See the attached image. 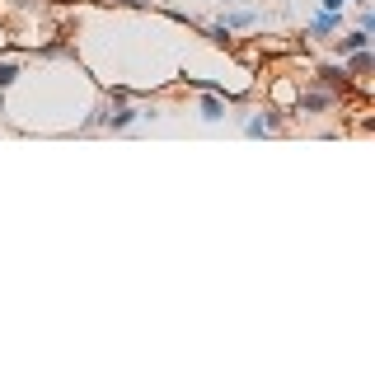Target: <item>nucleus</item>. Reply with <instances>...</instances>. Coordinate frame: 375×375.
<instances>
[{
  "label": "nucleus",
  "instance_id": "nucleus-11",
  "mask_svg": "<svg viewBox=\"0 0 375 375\" xmlns=\"http://www.w3.org/2000/svg\"><path fill=\"white\" fill-rule=\"evenodd\" d=\"M226 5H235V0H226Z\"/></svg>",
  "mask_w": 375,
  "mask_h": 375
},
{
  "label": "nucleus",
  "instance_id": "nucleus-4",
  "mask_svg": "<svg viewBox=\"0 0 375 375\" xmlns=\"http://www.w3.org/2000/svg\"><path fill=\"white\" fill-rule=\"evenodd\" d=\"M315 75H319L324 90H347V70H342V66H319Z\"/></svg>",
  "mask_w": 375,
  "mask_h": 375
},
{
  "label": "nucleus",
  "instance_id": "nucleus-7",
  "mask_svg": "<svg viewBox=\"0 0 375 375\" xmlns=\"http://www.w3.org/2000/svg\"><path fill=\"white\" fill-rule=\"evenodd\" d=\"M202 117L206 122H221L226 117V99H202Z\"/></svg>",
  "mask_w": 375,
  "mask_h": 375
},
{
  "label": "nucleus",
  "instance_id": "nucleus-10",
  "mask_svg": "<svg viewBox=\"0 0 375 375\" xmlns=\"http://www.w3.org/2000/svg\"><path fill=\"white\" fill-rule=\"evenodd\" d=\"M103 5H150V0H103Z\"/></svg>",
  "mask_w": 375,
  "mask_h": 375
},
{
  "label": "nucleus",
  "instance_id": "nucleus-8",
  "mask_svg": "<svg viewBox=\"0 0 375 375\" xmlns=\"http://www.w3.org/2000/svg\"><path fill=\"white\" fill-rule=\"evenodd\" d=\"M14 80H19V66L14 61H0V90H10Z\"/></svg>",
  "mask_w": 375,
  "mask_h": 375
},
{
  "label": "nucleus",
  "instance_id": "nucleus-3",
  "mask_svg": "<svg viewBox=\"0 0 375 375\" xmlns=\"http://www.w3.org/2000/svg\"><path fill=\"white\" fill-rule=\"evenodd\" d=\"M371 47V33L366 28H352L347 38H338V57H352V52H366Z\"/></svg>",
  "mask_w": 375,
  "mask_h": 375
},
{
  "label": "nucleus",
  "instance_id": "nucleus-5",
  "mask_svg": "<svg viewBox=\"0 0 375 375\" xmlns=\"http://www.w3.org/2000/svg\"><path fill=\"white\" fill-rule=\"evenodd\" d=\"M338 19H342V14L324 10V14H319V19H315V38H329V33H338Z\"/></svg>",
  "mask_w": 375,
  "mask_h": 375
},
{
  "label": "nucleus",
  "instance_id": "nucleus-9",
  "mask_svg": "<svg viewBox=\"0 0 375 375\" xmlns=\"http://www.w3.org/2000/svg\"><path fill=\"white\" fill-rule=\"evenodd\" d=\"M319 5H324V10H333V14H342V10H347V0H319Z\"/></svg>",
  "mask_w": 375,
  "mask_h": 375
},
{
  "label": "nucleus",
  "instance_id": "nucleus-2",
  "mask_svg": "<svg viewBox=\"0 0 375 375\" xmlns=\"http://www.w3.org/2000/svg\"><path fill=\"white\" fill-rule=\"evenodd\" d=\"M333 90H319V94H300L296 99V113H324V108H333Z\"/></svg>",
  "mask_w": 375,
  "mask_h": 375
},
{
  "label": "nucleus",
  "instance_id": "nucleus-1",
  "mask_svg": "<svg viewBox=\"0 0 375 375\" xmlns=\"http://www.w3.org/2000/svg\"><path fill=\"white\" fill-rule=\"evenodd\" d=\"M141 117H155V113H146V108H132V103H122V99H113V108H103L99 122L108 127V132H127V127L141 122Z\"/></svg>",
  "mask_w": 375,
  "mask_h": 375
},
{
  "label": "nucleus",
  "instance_id": "nucleus-6",
  "mask_svg": "<svg viewBox=\"0 0 375 375\" xmlns=\"http://www.w3.org/2000/svg\"><path fill=\"white\" fill-rule=\"evenodd\" d=\"M253 23H258V14L239 10V14H226V19H221V28H253Z\"/></svg>",
  "mask_w": 375,
  "mask_h": 375
}]
</instances>
